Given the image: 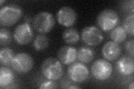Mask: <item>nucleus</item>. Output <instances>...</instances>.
Wrapping results in <instances>:
<instances>
[{
  "label": "nucleus",
  "mask_w": 134,
  "mask_h": 89,
  "mask_svg": "<svg viewBox=\"0 0 134 89\" xmlns=\"http://www.w3.org/2000/svg\"><path fill=\"white\" fill-rule=\"evenodd\" d=\"M120 21L117 12L111 9H105L100 12L97 18V23L103 31H109L117 26Z\"/></svg>",
  "instance_id": "nucleus-4"
},
{
  "label": "nucleus",
  "mask_w": 134,
  "mask_h": 89,
  "mask_svg": "<svg viewBox=\"0 0 134 89\" xmlns=\"http://www.w3.org/2000/svg\"><path fill=\"white\" fill-rule=\"evenodd\" d=\"M5 2V1H2V0H1V1H0V5L2 6V4H3V2Z\"/></svg>",
  "instance_id": "nucleus-26"
},
{
  "label": "nucleus",
  "mask_w": 134,
  "mask_h": 89,
  "mask_svg": "<svg viewBox=\"0 0 134 89\" xmlns=\"http://www.w3.org/2000/svg\"><path fill=\"white\" fill-rule=\"evenodd\" d=\"M129 88H130V89H133V88H134V83L132 82L130 85L129 86Z\"/></svg>",
  "instance_id": "nucleus-25"
},
{
  "label": "nucleus",
  "mask_w": 134,
  "mask_h": 89,
  "mask_svg": "<svg viewBox=\"0 0 134 89\" xmlns=\"http://www.w3.org/2000/svg\"><path fill=\"white\" fill-rule=\"evenodd\" d=\"M133 20H134V15L133 14L129 15L126 17L124 21V28L126 31L127 33L131 34L132 35H133Z\"/></svg>",
  "instance_id": "nucleus-21"
},
{
  "label": "nucleus",
  "mask_w": 134,
  "mask_h": 89,
  "mask_svg": "<svg viewBox=\"0 0 134 89\" xmlns=\"http://www.w3.org/2000/svg\"><path fill=\"white\" fill-rule=\"evenodd\" d=\"M63 39L68 44H75L80 40V35L78 31L74 28L65 29L62 35Z\"/></svg>",
  "instance_id": "nucleus-16"
},
{
  "label": "nucleus",
  "mask_w": 134,
  "mask_h": 89,
  "mask_svg": "<svg viewBox=\"0 0 134 89\" xmlns=\"http://www.w3.org/2000/svg\"><path fill=\"white\" fill-rule=\"evenodd\" d=\"M67 88H80L81 87H78L77 86H75V85H72V86H68L66 87Z\"/></svg>",
  "instance_id": "nucleus-24"
},
{
  "label": "nucleus",
  "mask_w": 134,
  "mask_h": 89,
  "mask_svg": "<svg viewBox=\"0 0 134 89\" xmlns=\"http://www.w3.org/2000/svg\"><path fill=\"white\" fill-rule=\"evenodd\" d=\"M15 75L12 71L6 67L1 66L0 68V87L7 88L13 82Z\"/></svg>",
  "instance_id": "nucleus-14"
},
{
  "label": "nucleus",
  "mask_w": 134,
  "mask_h": 89,
  "mask_svg": "<svg viewBox=\"0 0 134 89\" xmlns=\"http://www.w3.org/2000/svg\"><path fill=\"white\" fill-rule=\"evenodd\" d=\"M94 57V52L91 48L82 46L78 51L77 58L82 63H88L93 60Z\"/></svg>",
  "instance_id": "nucleus-15"
},
{
  "label": "nucleus",
  "mask_w": 134,
  "mask_h": 89,
  "mask_svg": "<svg viewBox=\"0 0 134 89\" xmlns=\"http://www.w3.org/2000/svg\"><path fill=\"white\" fill-rule=\"evenodd\" d=\"M81 38L84 43L90 46H96L102 42L104 37L102 31L96 26H90L83 28Z\"/></svg>",
  "instance_id": "nucleus-7"
},
{
  "label": "nucleus",
  "mask_w": 134,
  "mask_h": 89,
  "mask_svg": "<svg viewBox=\"0 0 134 89\" xmlns=\"http://www.w3.org/2000/svg\"><path fill=\"white\" fill-rule=\"evenodd\" d=\"M133 45H134V41L133 39L128 40L125 43V49L127 51V52L130 54L132 57L133 56Z\"/></svg>",
  "instance_id": "nucleus-23"
},
{
  "label": "nucleus",
  "mask_w": 134,
  "mask_h": 89,
  "mask_svg": "<svg viewBox=\"0 0 134 89\" xmlns=\"http://www.w3.org/2000/svg\"><path fill=\"white\" fill-rule=\"evenodd\" d=\"M49 45L48 38L44 35H38L33 41L34 48L36 51H42L48 48Z\"/></svg>",
  "instance_id": "nucleus-19"
},
{
  "label": "nucleus",
  "mask_w": 134,
  "mask_h": 89,
  "mask_svg": "<svg viewBox=\"0 0 134 89\" xmlns=\"http://www.w3.org/2000/svg\"><path fill=\"white\" fill-rule=\"evenodd\" d=\"M112 70V65L104 59H98L95 61L91 67V72L94 78L100 81L106 80L110 78Z\"/></svg>",
  "instance_id": "nucleus-6"
},
{
  "label": "nucleus",
  "mask_w": 134,
  "mask_h": 89,
  "mask_svg": "<svg viewBox=\"0 0 134 89\" xmlns=\"http://www.w3.org/2000/svg\"><path fill=\"white\" fill-rule=\"evenodd\" d=\"M33 66L32 57L25 52H19L15 55L11 62L12 69L20 74L28 73L32 69Z\"/></svg>",
  "instance_id": "nucleus-5"
},
{
  "label": "nucleus",
  "mask_w": 134,
  "mask_h": 89,
  "mask_svg": "<svg viewBox=\"0 0 134 89\" xmlns=\"http://www.w3.org/2000/svg\"><path fill=\"white\" fill-rule=\"evenodd\" d=\"M22 14V10L19 6L6 5L0 10V23L4 26H12L20 19Z\"/></svg>",
  "instance_id": "nucleus-2"
},
{
  "label": "nucleus",
  "mask_w": 134,
  "mask_h": 89,
  "mask_svg": "<svg viewBox=\"0 0 134 89\" xmlns=\"http://www.w3.org/2000/svg\"><path fill=\"white\" fill-rule=\"evenodd\" d=\"M14 52L12 49L8 48H3L0 50V62L2 65L8 66L14 57Z\"/></svg>",
  "instance_id": "nucleus-18"
},
{
  "label": "nucleus",
  "mask_w": 134,
  "mask_h": 89,
  "mask_svg": "<svg viewBox=\"0 0 134 89\" xmlns=\"http://www.w3.org/2000/svg\"><path fill=\"white\" fill-rule=\"evenodd\" d=\"M41 70L45 78L53 81L59 79L64 73L62 62L54 57L45 59L42 63Z\"/></svg>",
  "instance_id": "nucleus-1"
},
{
  "label": "nucleus",
  "mask_w": 134,
  "mask_h": 89,
  "mask_svg": "<svg viewBox=\"0 0 134 89\" xmlns=\"http://www.w3.org/2000/svg\"><path fill=\"white\" fill-rule=\"evenodd\" d=\"M14 37L19 44L24 45L30 43L34 37V32L31 25L27 22L19 25L15 29Z\"/></svg>",
  "instance_id": "nucleus-9"
},
{
  "label": "nucleus",
  "mask_w": 134,
  "mask_h": 89,
  "mask_svg": "<svg viewBox=\"0 0 134 89\" xmlns=\"http://www.w3.org/2000/svg\"><path fill=\"white\" fill-rule=\"evenodd\" d=\"M57 19L61 25L65 27H71L76 22L77 12L72 7L63 6L58 10Z\"/></svg>",
  "instance_id": "nucleus-10"
},
{
  "label": "nucleus",
  "mask_w": 134,
  "mask_h": 89,
  "mask_svg": "<svg viewBox=\"0 0 134 89\" xmlns=\"http://www.w3.org/2000/svg\"><path fill=\"white\" fill-rule=\"evenodd\" d=\"M78 51L72 46H64L58 51V57L59 61L64 65H70L77 58Z\"/></svg>",
  "instance_id": "nucleus-11"
},
{
  "label": "nucleus",
  "mask_w": 134,
  "mask_h": 89,
  "mask_svg": "<svg viewBox=\"0 0 134 89\" xmlns=\"http://www.w3.org/2000/svg\"><path fill=\"white\" fill-rule=\"evenodd\" d=\"M127 33L123 27L119 26L112 29L110 33V37L113 41L116 43H122L126 39Z\"/></svg>",
  "instance_id": "nucleus-17"
},
{
  "label": "nucleus",
  "mask_w": 134,
  "mask_h": 89,
  "mask_svg": "<svg viewBox=\"0 0 134 89\" xmlns=\"http://www.w3.org/2000/svg\"><path fill=\"white\" fill-rule=\"evenodd\" d=\"M103 57L108 61L116 60L121 55V48L118 43L113 41L107 42L102 49Z\"/></svg>",
  "instance_id": "nucleus-12"
},
{
  "label": "nucleus",
  "mask_w": 134,
  "mask_h": 89,
  "mask_svg": "<svg viewBox=\"0 0 134 89\" xmlns=\"http://www.w3.org/2000/svg\"><path fill=\"white\" fill-rule=\"evenodd\" d=\"M116 67L119 73L125 76L130 75L133 73V59L132 57L123 56L116 63Z\"/></svg>",
  "instance_id": "nucleus-13"
},
{
  "label": "nucleus",
  "mask_w": 134,
  "mask_h": 89,
  "mask_svg": "<svg viewBox=\"0 0 134 89\" xmlns=\"http://www.w3.org/2000/svg\"><path fill=\"white\" fill-rule=\"evenodd\" d=\"M68 75L71 80L75 82L86 81L89 76V70L82 62H73L68 69Z\"/></svg>",
  "instance_id": "nucleus-8"
},
{
  "label": "nucleus",
  "mask_w": 134,
  "mask_h": 89,
  "mask_svg": "<svg viewBox=\"0 0 134 89\" xmlns=\"http://www.w3.org/2000/svg\"><path fill=\"white\" fill-rule=\"evenodd\" d=\"M12 35L10 31L5 28L0 29V44L1 46H6L11 44Z\"/></svg>",
  "instance_id": "nucleus-20"
},
{
  "label": "nucleus",
  "mask_w": 134,
  "mask_h": 89,
  "mask_svg": "<svg viewBox=\"0 0 134 89\" xmlns=\"http://www.w3.org/2000/svg\"><path fill=\"white\" fill-rule=\"evenodd\" d=\"M39 88H45V89H49V88H57V85L56 82L53 81V80H50L49 81H44L40 85L39 87Z\"/></svg>",
  "instance_id": "nucleus-22"
},
{
  "label": "nucleus",
  "mask_w": 134,
  "mask_h": 89,
  "mask_svg": "<svg viewBox=\"0 0 134 89\" xmlns=\"http://www.w3.org/2000/svg\"><path fill=\"white\" fill-rule=\"evenodd\" d=\"M55 23V19L51 13L42 11L37 14L34 18L33 27L36 31L44 34L51 31Z\"/></svg>",
  "instance_id": "nucleus-3"
}]
</instances>
